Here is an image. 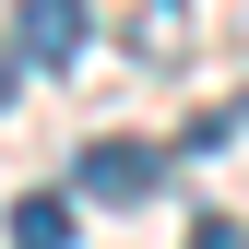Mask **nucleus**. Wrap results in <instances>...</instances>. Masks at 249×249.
I'll return each instance as SVG.
<instances>
[{
    "label": "nucleus",
    "instance_id": "f257e3e1",
    "mask_svg": "<svg viewBox=\"0 0 249 249\" xmlns=\"http://www.w3.org/2000/svg\"><path fill=\"white\" fill-rule=\"evenodd\" d=\"M71 190L83 202H154L166 190V142H83L71 154Z\"/></svg>",
    "mask_w": 249,
    "mask_h": 249
},
{
    "label": "nucleus",
    "instance_id": "f03ea898",
    "mask_svg": "<svg viewBox=\"0 0 249 249\" xmlns=\"http://www.w3.org/2000/svg\"><path fill=\"white\" fill-rule=\"evenodd\" d=\"M83 36H95V12H83V0H24V12H12L24 71H71V59H83Z\"/></svg>",
    "mask_w": 249,
    "mask_h": 249
},
{
    "label": "nucleus",
    "instance_id": "7ed1b4c3",
    "mask_svg": "<svg viewBox=\"0 0 249 249\" xmlns=\"http://www.w3.org/2000/svg\"><path fill=\"white\" fill-rule=\"evenodd\" d=\"M131 48L142 59H178V48H190V0H142V12H131Z\"/></svg>",
    "mask_w": 249,
    "mask_h": 249
},
{
    "label": "nucleus",
    "instance_id": "20e7f679",
    "mask_svg": "<svg viewBox=\"0 0 249 249\" xmlns=\"http://www.w3.org/2000/svg\"><path fill=\"white\" fill-rule=\"evenodd\" d=\"M12 249H71V202H59V190L12 202Z\"/></svg>",
    "mask_w": 249,
    "mask_h": 249
},
{
    "label": "nucleus",
    "instance_id": "39448f33",
    "mask_svg": "<svg viewBox=\"0 0 249 249\" xmlns=\"http://www.w3.org/2000/svg\"><path fill=\"white\" fill-rule=\"evenodd\" d=\"M190 249H249V237L226 226V213H202V226H190Z\"/></svg>",
    "mask_w": 249,
    "mask_h": 249
},
{
    "label": "nucleus",
    "instance_id": "423d86ee",
    "mask_svg": "<svg viewBox=\"0 0 249 249\" xmlns=\"http://www.w3.org/2000/svg\"><path fill=\"white\" fill-rule=\"evenodd\" d=\"M12 83H24V48H12V36H0V107H12Z\"/></svg>",
    "mask_w": 249,
    "mask_h": 249
}]
</instances>
